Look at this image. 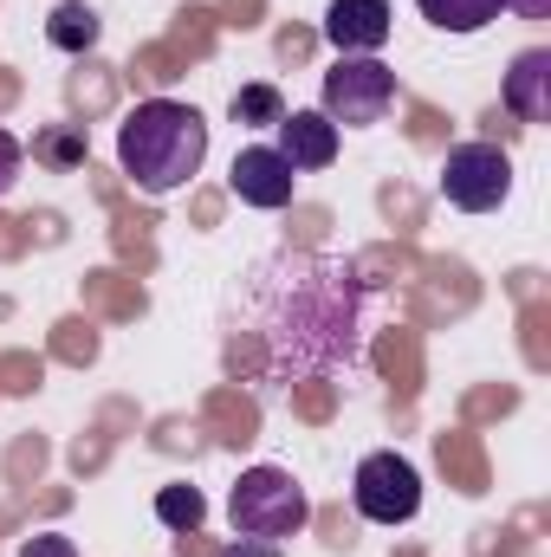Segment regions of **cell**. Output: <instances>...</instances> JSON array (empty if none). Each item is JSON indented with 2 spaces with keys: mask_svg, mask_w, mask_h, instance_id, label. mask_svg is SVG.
I'll return each mask as SVG.
<instances>
[{
  "mask_svg": "<svg viewBox=\"0 0 551 557\" xmlns=\"http://www.w3.org/2000/svg\"><path fill=\"white\" fill-rule=\"evenodd\" d=\"M98 33H105V26H98V13H91L85 0H59L52 20H46V39H52L59 52H91Z\"/></svg>",
  "mask_w": 551,
  "mask_h": 557,
  "instance_id": "8fae6325",
  "label": "cell"
},
{
  "mask_svg": "<svg viewBox=\"0 0 551 557\" xmlns=\"http://www.w3.org/2000/svg\"><path fill=\"white\" fill-rule=\"evenodd\" d=\"M546 85H551V52L546 46L519 52V59H513V78H506V111L526 117V124H546V111H551Z\"/></svg>",
  "mask_w": 551,
  "mask_h": 557,
  "instance_id": "9c48e42d",
  "label": "cell"
},
{
  "mask_svg": "<svg viewBox=\"0 0 551 557\" xmlns=\"http://www.w3.org/2000/svg\"><path fill=\"white\" fill-rule=\"evenodd\" d=\"M351 499L370 525H409L421 512V473H415L403 454H364L357 460V480H351Z\"/></svg>",
  "mask_w": 551,
  "mask_h": 557,
  "instance_id": "5b68a950",
  "label": "cell"
},
{
  "mask_svg": "<svg viewBox=\"0 0 551 557\" xmlns=\"http://www.w3.org/2000/svg\"><path fill=\"white\" fill-rule=\"evenodd\" d=\"M221 557H279V545H260V539H241V545H228Z\"/></svg>",
  "mask_w": 551,
  "mask_h": 557,
  "instance_id": "2e32d148",
  "label": "cell"
},
{
  "mask_svg": "<svg viewBox=\"0 0 551 557\" xmlns=\"http://www.w3.org/2000/svg\"><path fill=\"white\" fill-rule=\"evenodd\" d=\"M20 557H78V545L65 539V532H39V539H26Z\"/></svg>",
  "mask_w": 551,
  "mask_h": 557,
  "instance_id": "5bb4252c",
  "label": "cell"
},
{
  "mask_svg": "<svg viewBox=\"0 0 551 557\" xmlns=\"http://www.w3.org/2000/svg\"><path fill=\"white\" fill-rule=\"evenodd\" d=\"M513 195V156L500 143H461L441 156V201L461 214H493Z\"/></svg>",
  "mask_w": 551,
  "mask_h": 557,
  "instance_id": "277c9868",
  "label": "cell"
},
{
  "mask_svg": "<svg viewBox=\"0 0 551 557\" xmlns=\"http://www.w3.org/2000/svg\"><path fill=\"white\" fill-rule=\"evenodd\" d=\"M39 149H46L52 162H72V156H78V143H72V137H52V143H39Z\"/></svg>",
  "mask_w": 551,
  "mask_h": 557,
  "instance_id": "e0dca14e",
  "label": "cell"
},
{
  "mask_svg": "<svg viewBox=\"0 0 551 557\" xmlns=\"http://www.w3.org/2000/svg\"><path fill=\"white\" fill-rule=\"evenodd\" d=\"M415 7H421V20H428V26H441V33H461V39H467V33H480V26H493L513 0H415Z\"/></svg>",
  "mask_w": 551,
  "mask_h": 557,
  "instance_id": "30bf717a",
  "label": "cell"
},
{
  "mask_svg": "<svg viewBox=\"0 0 551 557\" xmlns=\"http://www.w3.org/2000/svg\"><path fill=\"white\" fill-rule=\"evenodd\" d=\"M156 519H162L169 532H195V525L208 519V499H201L195 486H162V493H156Z\"/></svg>",
  "mask_w": 551,
  "mask_h": 557,
  "instance_id": "7c38bea8",
  "label": "cell"
},
{
  "mask_svg": "<svg viewBox=\"0 0 551 557\" xmlns=\"http://www.w3.org/2000/svg\"><path fill=\"white\" fill-rule=\"evenodd\" d=\"M285 117V98H279L273 85H247V91H234V124H247V131H267Z\"/></svg>",
  "mask_w": 551,
  "mask_h": 557,
  "instance_id": "4fadbf2b",
  "label": "cell"
},
{
  "mask_svg": "<svg viewBox=\"0 0 551 557\" xmlns=\"http://www.w3.org/2000/svg\"><path fill=\"white\" fill-rule=\"evenodd\" d=\"M396 104V72L383 59H338L325 72V91H318V111L344 131H364V124H383Z\"/></svg>",
  "mask_w": 551,
  "mask_h": 557,
  "instance_id": "3957f363",
  "label": "cell"
},
{
  "mask_svg": "<svg viewBox=\"0 0 551 557\" xmlns=\"http://www.w3.org/2000/svg\"><path fill=\"white\" fill-rule=\"evenodd\" d=\"M390 0H331L325 7V39L338 46V59H377L390 46Z\"/></svg>",
  "mask_w": 551,
  "mask_h": 557,
  "instance_id": "52a82bcc",
  "label": "cell"
},
{
  "mask_svg": "<svg viewBox=\"0 0 551 557\" xmlns=\"http://www.w3.org/2000/svg\"><path fill=\"white\" fill-rule=\"evenodd\" d=\"M208 162V124L195 104L175 98H143L118 124V169L137 182L143 195H175L188 175Z\"/></svg>",
  "mask_w": 551,
  "mask_h": 557,
  "instance_id": "6da1fadb",
  "label": "cell"
},
{
  "mask_svg": "<svg viewBox=\"0 0 551 557\" xmlns=\"http://www.w3.org/2000/svg\"><path fill=\"white\" fill-rule=\"evenodd\" d=\"M20 162H26V149H20V137L13 131H0V195L20 182Z\"/></svg>",
  "mask_w": 551,
  "mask_h": 557,
  "instance_id": "9a60e30c",
  "label": "cell"
},
{
  "mask_svg": "<svg viewBox=\"0 0 551 557\" xmlns=\"http://www.w3.org/2000/svg\"><path fill=\"white\" fill-rule=\"evenodd\" d=\"M228 182H234V195L247 201V208H292V195H298V169L279 156L273 143H247L241 156H234V169H228Z\"/></svg>",
  "mask_w": 551,
  "mask_h": 557,
  "instance_id": "8992f818",
  "label": "cell"
},
{
  "mask_svg": "<svg viewBox=\"0 0 551 557\" xmlns=\"http://www.w3.org/2000/svg\"><path fill=\"white\" fill-rule=\"evenodd\" d=\"M273 131H279L273 149L298 169V175H311V169H331V162H338V124H331L325 111H285Z\"/></svg>",
  "mask_w": 551,
  "mask_h": 557,
  "instance_id": "ba28073f",
  "label": "cell"
},
{
  "mask_svg": "<svg viewBox=\"0 0 551 557\" xmlns=\"http://www.w3.org/2000/svg\"><path fill=\"white\" fill-rule=\"evenodd\" d=\"M228 519H234L241 539L279 545V539H292L311 519V499H305V486L285 467H247L234 480V493H228Z\"/></svg>",
  "mask_w": 551,
  "mask_h": 557,
  "instance_id": "7a4b0ae2",
  "label": "cell"
}]
</instances>
